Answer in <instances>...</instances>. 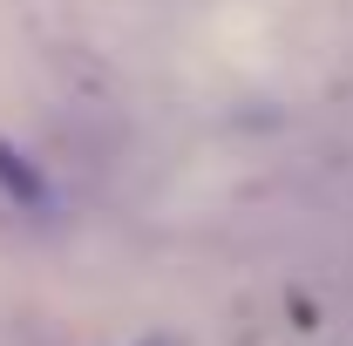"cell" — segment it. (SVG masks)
Listing matches in <instances>:
<instances>
[{
  "label": "cell",
  "instance_id": "1",
  "mask_svg": "<svg viewBox=\"0 0 353 346\" xmlns=\"http://www.w3.org/2000/svg\"><path fill=\"white\" fill-rule=\"evenodd\" d=\"M48 204H54V197H48L41 170L0 143V217H48Z\"/></svg>",
  "mask_w": 353,
  "mask_h": 346
}]
</instances>
